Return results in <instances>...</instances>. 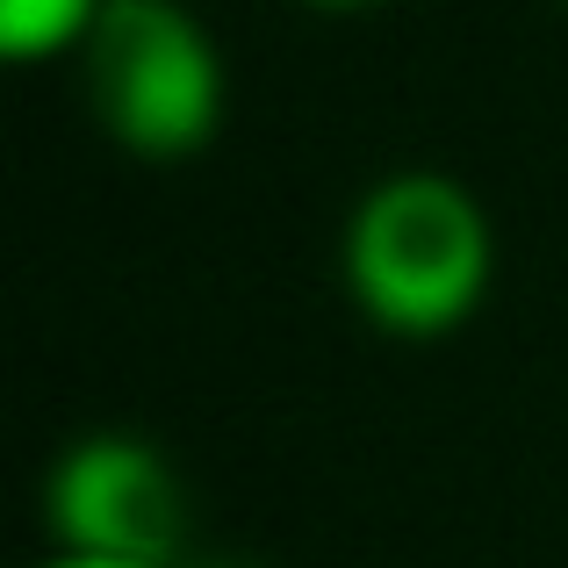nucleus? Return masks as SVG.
Here are the masks:
<instances>
[{"mask_svg": "<svg viewBox=\"0 0 568 568\" xmlns=\"http://www.w3.org/2000/svg\"><path fill=\"white\" fill-rule=\"evenodd\" d=\"M109 14V0H0V58L43 65V58L87 51Z\"/></svg>", "mask_w": 568, "mask_h": 568, "instance_id": "4", "label": "nucleus"}, {"mask_svg": "<svg viewBox=\"0 0 568 568\" xmlns=\"http://www.w3.org/2000/svg\"><path fill=\"white\" fill-rule=\"evenodd\" d=\"M303 8H317V14H361V8H382V0H303Z\"/></svg>", "mask_w": 568, "mask_h": 568, "instance_id": "6", "label": "nucleus"}, {"mask_svg": "<svg viewBox=\"0 0 568 568\" xmlns=\"http://www.w3.org/2000/svg\"><path fill=\"white\" fill-rule=\"evenodd\" d=\"M80 58L94 115L123 152L173 166L223 130V101H231L223 51L181 0H109Z\"/></svg>", "mask_w": 568, "mask_h": 568, "instance_id": "2", "label": "nucleus"}, {"mask_svg": "<svg viewBox=\"0 0 568 568\" xmlns=\"http://www.w3.org/2000/svg\"><path fill=\"white\" fill-rule=\"evenodd\" d=\"M338 274L375 332L425 346L483 310L497 281V231L454 173L403 166L353 202L346 237H338Z\"/></svg>", "mask_w": 568, "mask_h": 568, "instance_id": "1", "label": "nucleus"}, {"mask_svg": "<svg viewBox=\"0 0 568 568\" xmlns=\"http://www.w3.org/2000/svg\"><path fill=\"white\" fill-rule=\"evenodd\" d=\"M37 568H152V561H80V555H51V561H37Z\"/></svg>", "mask_w": 568, "mask_h": 568, "instance_id": "5", "label": "nucleus"}, {"mask_svg": "<svg viewBox=\"0 0 568 568\" xmlns=\"http://www.w3.org/2000/svg\"><path fill=\"white\" fill-rule=\"evenodd\" d=\"M43 526L58 555L173 568L187 532V489L138 432H87L43 475Z\"/></svg>", "mask_w": 568, "mask_h": 568, "instance_id": "3", "label": "nucleus"}]
</instances>
